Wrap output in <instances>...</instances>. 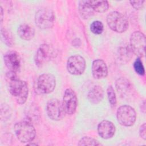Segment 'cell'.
Returning <instances> with one entry per match:
<instances>
[{"instance_id": "obj_20", "label": "cell", "mask_w": 146, "mask_h": 146, "mask_svg": "<svg viewBox=\"0 0 146 146\" xmlns=\"http://www.w3.org/2000/svg\"><path fill=\"white\" fill-rule=\"evenodd\" d=\"M103 29L104 26L102 22L99 21H94L90 25V30L91 32L96 35L102 34Z\"/></svg>"}, {"instance_id": "obj_29", "label": "cell", "mask_w": 146, "mask_h": 146, "mask_svg": "<svg viewBox=\"0 0 146 146\" xmlns=\"http://www.w3.org/2000/svg\"><path fill=\"white\" fill-rule=\"evenodd\" d=\"M146 125L145 123H143L140 127L139 129V134L141 138L144 140L146 139Z\"/></svg>"}, {"instance_id": "obj_13", "label": "cell", "mask_w": 146, "mask_h": 146, "mask_svg": "<svg viewBox=\"0 0 146 146\" xmlns=\"http://www.w3.org/2000/svg\"><path fill=\"white\" fill-rule=\"evenodd\" d=\"M115 125L109 120H102L98 125V134L102 138L104 139L112 138L115 135Z\"/></svg>"}, {"instance_id": "obj_11", "label": "cell", "mask_w": 146, "mask_h": 146, "mask_svg": "<svg viewBox=\"0 0 146 146\" xmlns=\"http://www.w3.org/2000/svg\"><path fill=\"white\" fill-rule=\"evenodd\" d=\"M62 103L66 113L72 115L75 113L77 107L78 99L76 94L73 90L67 88L65 90Z\"/></svg>"}, {"instance_id": "obj_7", "label": "cell", "mask_w": 146, "mask_h": 146, "mask_svg": "<svg viewBox=\"0 0 146 146\" xmlns=\"http://www.w3.org/2000/svg\"><path fill=\"white\" fill-rule=\"evenodd\" d=\"M145 41V36L141 32H133L130 37V47L132 52L139 57L144 56Z\"/></svg>"}, {"instance_id": "obj_15", "label": "cell", "mask_w": 146, "mask_h": 146, "mask_svg": "<svg viewBox=\"0 0 146 146\" xmlns=\"http://www.w3.org/2000/svg\"><path fill=\"white\" fill-rule=\"evenodd\" d=\"M104 97V91L100 86H95L88 92L87 98L92 104L99 103Z\"/></svg>"}, {"instance_id": "obj_8", "label": "cell", "mask_w": 146, "mask_h": 146, "mask_svg": "<svg viewBox=\"0 0 146 146\" xmlns=\"http://www.w3.org/2000/svg\"><path fill=\"white\" fill-rule=\"evenodd\" d=\"M86 68V61L79 55L70 56L67 62V69L70 74L79 75L82 74Z\"/></svg>"}, {"instance_id": "obj_14", "label": "cell", "mask_w": 146, "mask_h": 146, "mask_svg": "<svg viewBox=\"0 0 146 146\" xmlns=\"http://www.w3.org/2000/svg\"><path fill=\"white\" fill-rule=\"evenodd\" d=\"M92 73L95 79L106 78L108 75V68L105 62L99 59L95 60L92 64Z\"/></svg>"}, {"instance_id": "obj_22", "label": "cell", "mask_w": 146, "mask_h": 146, "mask_svg": "<svg viewBox=\"0 0 146 146\" xmlns=\"http://www.w3.org/2000/svg\"><path fill=\"white\" fill-rule=\"evenodd\" d=\"M79 145H99L100 144L96 139L89 137L84 136L82 137L79 141Z\"/></svg>"}, {"instance_id": "obj_1", "label": "cell", "mask_w": 146, "mask_h": 146, "mask_svg": "<svg viewBox=\"0 0 146 146\" xmlns=\"http://www.w3.org/2000/svg\"><path fill=\"white\" fill-rule=\"evenodd\" d=\"M9 90L17 103L24 104L29 95V88L26 82L17 78L16 72L10 71L6 75Z\"/></svg>"}, {"instance_id": "obj_23", "label": "cell", "mask_w": 146, "mask_h": 146, "mask_svg": "<svg viewBox=\"0 0 146 146\" xmlns=\"http://www.w3.org/2000/svg\"><path fill=\"white\" fill-rule=\"evenodd\" d=\"M108 101L112 107H115L116 104V96L113 88L112 86L108 87L107 90Z\"/></svg>"}, {"instance_id": "obj_27", "label": "cell", "mask_w": 146, "mask_h": 146, "mask_svg": "<svg viewBox=\"0 0 146 146\" xmlns=\"http://www.w3.org/2000/svg\"><path fill=\"white\" fill-rule=\"evenodd\" d=\"M27 110V112L26 116L28 118L31 119V120L36 119L39 115V110L36 106H31L29 107V109Z\"/></svg>"}, {"instance_id": "obj_5", "label": "cell", "mask_w": 146, "mask_h": 146, "mask_svg": "<svg viewBox=\"0 0 146 146\" xmlns=\"http://www.w3.org/2000/svg\"><path fill=\"white\" fill-rule=\"evenodd\" d=\"M46 111L48 116L55 121L63 119L66 114L63 103L57 99H51L47 102Z\"/></svg>"}, {"instance_id": "obj_28", "label": "cell", "mask_w": 146, "mask_h": 146, "mask_svg": "<svg viewBox=\"0 0 146 146\" xmlns=\"http://www.w3.org/2000/svg\"><path fill=\"white\" fill-rule=\"evenodd\" d=\"M129 2L133 8L139 10L142 7L144 1H131Z\"/></svg>"}, {"instance_id": "obj_26", "label": "cell", "mask_w": 146, "mask_h": 146, "mask_svg": "<svg viewBox=\"0 0 146 146\" xmlns=\"http://www.w3.org/2000/svg\"><path fill=\"white\" fill-rule=\"evenodd\" d=\"M133 68L136 72L140 75H144L145 74L144 67L142 61L140 58H137L136 59L133 63Z\"/></svg>"}, {"instance_id": "obj_21", "label": "cell", "mask_w": 146, "mask_h": 146, "mask_svg": "<svg viewBox=\"0 0 146 146\" xmlns=\"http://www.w3.org/2000/svg\"><path fill=\"white\" fill-rule=\"evenodd\" d=\"M11 115V110L10 107L6 104H2L1 106V118L2 120L6 121L9 119Z\"/></svg>"}, {"instance_id": "obj_18", "label": "cell", "mask_w": 146, "mask_h": 146, "mask_svg": "<svg viewBox=\"0 0 146 146\" xmlns=\"http://www.w3.org/2000/svg\"><path fill=\"white\" fill-rule=\"evenodd\" d=\"M79 12L84 19H88L94 14V10L91 7L89 0L80 1L79 3Z\"/></svg>"}, {"instance_id": "obj_12", "label": "cell", "mask_w": 146, "mask_h": 146, "mask_svg": "<svg viewBox=\"0 0 146 146\" xmlns=\"http://www.w3.org/2000/svg\"><path fill=\"white\" fill-rule=\"evenodd\" d=\"M4 62L10 71L17 72L21 67V60L19 54L16 51H9L3 56Z\"/></svg>"}, {"instance_id": "obj_30", "label": "cell", "mask_w": 146, "mask_h": 146, "mask_svg": "<svg viewBox=\"0 0 146 146\" xmlns=\"http://www.w3.org/2000/svg\"><path fill=\"white\" fill-rule=\"evenodd\" d=\"M3 9L2 7L1 6V22H2V20H3Z\"/></svg>"}, {"instance_id": "obj_10", "label": "cell", "mask_w": 146, "mask_h": 146, "mask_svg": "<svg viewBox=\"0 0 146 146\" xmlns=\"http://www.w3.org/2000/svg\"><path fill=\"white\" fill-rule=\"evenodd\" d=\"M54 55V50L53 47L47 44H43L38 49L34 60L36 65L38 67H42L47 63Z\"/></svg>"}, {"instance_id": "obj_4", "label": "cell", "mask_w": 146, "mask_h": 146, "mask_svg": "<svg viewBox=\"0 0 146 146\" xmlns=\"http://www.w3.org/2000/svg\"><path fill=\"white\" fill-rule=\"evenodd\" d=\"M117 120L119 123L125 127H130L134 124L136 114L133 108L128 105L120 106L116 112Z\"/></svg>"}, {"instance_id": "obj_6", "label": "cell", "mask_w": 146, "mask_h": 146, "mask_svg": "<svg viewBox=\"0 0 146 146\" xmlns=\"http://www.w3.org/2000/svg\"><path fill=\"white\" fill-rule=\"evenodd\" d=\"M55 17L53 12L49 9L39 10L35 15V22L37 27L41 29H48L54 26Z\"/></svg>"}, {"instance_id": "obj_16", "label": "cell", "mask_w": 146, "mask_h": 146, "mask_svg": "<svg viewBox=\"0 0 146 146\" xmlns=\"http://www.w3.org/2000/svg\"><path fill=\"white\" fill-rule=\"evenodd\" d=\"M115 86L116 90L120 96H126L132 90L130 82L124 78H120L116 81Z\"/></svg>"}, {"instance_id": "obj_25", "label": "cell", "mask_w": 146, "mask_h": 146, "mask_svg": "<svg viewBox=\"0 0 146 146\" xmlns=\"http://www.w3.org/2000/svg\"><path fill=\"white\" fill-rule=\"evenodd\" d=\"M131 52H132L131 50V47H123L121 50H119V58L121 60H128L130 58L129 56L131 55Z\"/></svg>"}, {"instance_id": "obj_19", "label": "cell", "mask_w": 146, "mask_h": 146, "mask_svg": "<svg viewBox=\"0 0 146 146\" xmlns=\"http://www.w3.org/2000/svg\"><path fill=\"white\" fill-rule=\"evenodd\" d=\"M89 2L94 11L98 13H104L109 7L108 2L107 1L89 0Z\"/></svg>"}, {"instance_id": "obj_2", "label": "cell", "mask_w": 146, "mask_h": 146, "mask_svg": "<svg viewBox=\"0 0 146 146\" xmlns=\"http://www.w3.org/2000/svg\"><path fill=\"white\" fill-rule=\"evenodd\" d=\"M14 131L18 139L22 143L31 142L36 135L34 125L29 120L21 121L15 123Z\"/></svg>"}, {"instance_id": "obj_9", "label": "cell", "mask_w": 146, "mask_h": 146, "mask_svg": "<svg viewBox=\"0 0 146 146\" xmlns=\"http://www.w3.org/2000/svg\"><path fill=\"white\" fill-rule=\"evenodd\" d=\"M56 84L55 78L50 74H43L40 75L36 82L37 88L42 94H50L52 92Z\"/></svg>"}, {"instance_id": "obj_17", "label": "cell", "mask_w": 146, "mask_h": 146, "mask_svg": "<svg viewBox=\"0 0 146 146\" xmlns=\"http://www.w3.org/2000/svg\"><path fill=\"white\" fill-rule=\"evenodd\" d=\"M18 34L23 40H29L33 38L35 34V30L33 26L28 24L21 25L18 29Z\"/></svg>"}, {"instance_id": "obj_24", "label": "cell", "mask_w": 146, "mask_h": 146, "mask_svg": "<svg viewBox=\"0 0 146 146\" xmlns=\"http://www.w3.org/2000/svg\"><path fill=\"white\" fill-rule=\"evenodd\" d=\"M1 36L3 42L7 46H11L13 44V38L10 33L5 29H1Z\"/></svg>"}, {"instance_id": "obj_3", "label": "cell", "mask_w": 146, "mask_h": 146, "mask_svg": "<svg viewBox=\"0 0 146 146\" xmlns=\"http://www.w3.org/2000/svg\"><path fill=\"white\" fill-rule=\"evenodd\" d=\"M107 23L109 27L116 33H124L129 26L127 17L118 11H112L107 17Z\"/></svg>"}]
</instances>
